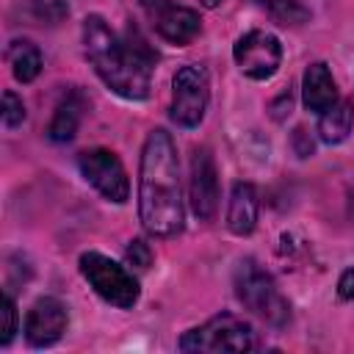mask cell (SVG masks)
I'll return each instance as SVG.
<instances>
[{
	"mask_svg": "<svg viewBox=\"0 0 354 354\" xmlns=\"http://www.w3.org/2000/svg\"><path fill=\"white\" fill-rule=\"evenodd\" d=\"M301 100L307 105V111L313 113H324L329 111L340 97H337V83L332 77V69L324 61H315L304 69L301 77Z\"/></svg>",
	"mask_w": 354,
	"mask_h": 354,
	"instance_id": "12",
	"label": "cell"
},
{
	"mask_svg": "<svg viewBox=\"0 0 354 354\" xmlns=\"http://www.w3.org/2000/svg\"><path fill=\"white\" fill-rule=\"evenodd\" d=\"M83 50L100 80L124 100H147L158 55L136 33H116L100 14L83 19Z\"/></svg>",
	"mask_w": 354,
	"mask_h": 354,
	"instance_id": "1",
	"label": "cell"
},
{
	"mask_svg": "<svg viewBox=\"0 0 354 354\" xmlns=\"http://www.w3.org/2000/svg\"><path fill=\"white\" fill-rule=\"evenodd\" d=\"M127 263L136 266V268H141V271H147L152 266V249H149V243L141 241V238H133L130 246H127Z\"/></svg>",
	"mask_w": 354,
	"mask_h": 354,
	"instance_id": "21",
	"label": "cell"
},
{
	"mask_svg": "<svg viewBox=\"0 0 354 354\" xmlns=\"http://www.w3.org/2000/svg\"><path fill=\"white\" fill-rule=\"evenodd\" d=\"M177 348L180 351H235L241 354V351L257 348V332L252 329L249 321L232 313H221L205 321L202 326L183 332V337L177 340Z\"/></svg>",
	"mask_w": 354,
	"mask_h": 354,
	"instance_id": "4",
	"label": "cell"
},
{
	"mask_svg": "<svg viewBox=\"0 0 354 354\" xmlns=\"http://www.w3.org/2000/svg\"><path fill=\"white\" fill-rule=\"evenodd\" d=\"M337 296L340 299H354V268H346L343 274H340V279H337Z\"/></svg>",
	"mask_w": 354,
	"mask_h": 354,
	"instance_id": "23",
	"label": "cell"
},
{
	"mask_svg": "<svg viewBox=\"0 0 354 354\" xmlns=\"http://www.w3.org/2000/svg\"><path fill=\"white\" fill-rule=\"evenodd\" d=\"M232 288H235V296L238 301L252 313L257 315L260 321H266L268 326H285L290 321V304L288 299L279 293L274 277L252 257L241 260L235 274H232Z\"/></svg>",
	"mask_w": 354,
	"mask_h": 354,
	"instance_id": "3",
	"label": "cell"
},
{
	"mask_svg": "<svg viewBox=\"0 0 354 354\" xmlns=\"http://www.w3.org/2000/svg\"><path fill=\"white\" fill-rule=\"evenodd\" d=\"M188 199H191V210L196 218H202V221L213 218V213L218 207V174H216V163H213V155L207 147H199L191 155Z\"/></svg>",
	"mask_w": 354,
	"mask_h": 354,
	"instance_id": "11",
	"label": "cell"
},
{
	"mask_svg": "<svg viewBox=\"0 0 354 354\" xmlns=\"http://www.w3.org/2000/svg\"><path fill=\"white\" fill-rule=\"evenodd\" d=\"M80 274L94 288V293L100 299H105L108 304H113L119 310L136 307V301L141 296L138 279L124 266L105 257L102 252H83L80 254Z\"/></svg>",
	"mask_w": 354,
	"mask_h": 354,
	"instance_id": "5",
	"label": "cell"
},
{
	"mask_svg": "<svg viewBox=\"0 0 354 354\" xmlns=\"http://www.w3.org/2000/svg\"><path fill=\"white\" fill-rule=\"evenodd\" d=\"M354 127V102L351 100H337L329 111L321 113L318 119V138L324 144H340L348 138Z\"/></svg>",
	"mask_w": 354,
	"mask_h": 354,
	"instance_id": "15",
	"label": "cell"
},
{
	"mask_svg": "<svg viewBox=\"0 0 354 354\" xmlns=\"http://www.w3.org/2000/svg\"><path fill=\"white\" fill-rule=\"evenodd\" d=\"M138 216L149 235L174 238L183 232L185 207L180 194V160L163 127L149 130L138 163Z\"/></svg>",
	"mask_w": 354,
	"mask_h": 354,
	"instance_id": "2",
	"label": "cell"
},
{
	"mask_svg": "<svg viewBox=\"0 0 354 354\" xmlns=\"http://www.w3.org/2000/svg\"><path fill=\"white\" fill-rule=\"evenodd\" d=\"M271 17L279 25H301L310 19V11L299 0H271Z\"/></svg>",
	"mask_w": 354,
	"mask_h": 354,
	"instance_id": "18",
	"label": "cell"
},
{
	"mask_svg": "<svg viewBox=\"0 0 354 354\" xmlns=\"http://www.w3.org/2000/svg\"><path fill=\"white\" fill-rule=\"evenodd\" d=\"M83 111H86V94L80 88H69L61 102L55 105V113L47 124V138L50 141H72L77 127H80V119H83Z\"/></svg>",
	"mask_w": 354,
	"mask_h": 354,
	"instance_id": "14",
	"label": "cell"
},
{
	"mask_svg": "<svg viewBox=\"0 0 354 354\" xmlns=\"http://www.w3.org/2000/svg\"><path fill=\"white\" fill-rule=\"evenodd\" d=\"M25 6L28 19H33V25H58L69 14L66 0H25Z\"/></svg>",
	"mask_w": 354,
	"mask_h": 354,
	"instance_id": "17",
	"label": "cell"
},
{
	"mask_svg": "<svg viewBox=\"0 0 354 354\" xmlns=\"http://www.w3.org/2000/svg\"><path fill=\"white\" fill-rule=\"evenodd\" d=\"M17 326H19L17 304H14V299L6 293V296H3V307H0V346H8V343L14 340Z\"/></svg>",
	"mask_w": 354,
	"mask_h": 354,
	"instance_id": "19",
	"label": "cell"
},
{
	"mask_svg": "<svg viewBox=\"0 0 354 354\" xmlns=\"http://www.w3.org/2000/svg\"><path fill=\"white\" fill-rule=\"evenodd\" d=\"M66 307L55 296H41L33 301V307L25 315V340L30 348H47L61 340L66 332Z\"/></svg>",
	"mask_w": 354,
	"mask_h": 354,
	"instance_id": "10",
	"label": "cell"
},
{
	"mask_svg": "<svg viewBox=\"0 0 354 354\" xmlns=\"http://www.w3.org/2000/svg\"><path fill=\"white\" fill-rule=\"evenodd\" d=\"M202 3H205L207 8H213V6H218V0H202Z\"/></svg>",
	"mask_w": 354,
	"mask_h": 354,
	"instance_id": "25",
	"label": "cell"
},
{
	"mask_svg": "<svg viewBox=\"0 0 354 354\" xmlns=\"http://www.w3.org/2000/svg\"><path fill=\"white\" fill-rule=\"evenodd\" d=\"M293 149H296L299 158H310V155H313L315 147H313V141L307 138V130H304V127H296V130H293Z\"/></svg>",
	"mask_w": 354,
	"mask_h": 354,
	"instance_id": "22",
	"label": "cell"
},
{
	"mask_svg": "<svg viewBox=\"0 0 354 354\" xmlns=\"http://www.w3.org/2000/svg\"><path fill=\"white\" fill-rule=\"evenodd\" d=\"M77 169L86 177V183L91 188H97L108 202H127L130 196V180L127 171L119 160L116 152L105 149V147H94V149H83L77 155Z\"/></svg>",
	"mask_w": 354,
	"mask_h": 354,
	"instance_id": "7",
	"label": "cell"
},
{
	"mask_svg": "<svg viewBox=\"0 0 354 354\" xmlns=\"http://www.w3.org/2000/svg\"><path fill=\"white\" fill-rule=\"evenodd\" d=\"M6 61H8V66H11V75H14L19 83L36 80L39 72H41V64H44L39 47L30 44V41H25V39H14V41L8 44Z\"/></svg>",
	"mask_w": 354,
	"mask_h": 354,
	"instance_id": "16",
	"label": "cell"
},
{
	"mask_svg": "<svg viewBox=\"0 0 354 354\" xmlns=\"http://www.w3.org/2000/svg\"><path fill=\"white\" fill-rule=\"evenodd\" d=\"M207 100H210V80L205 66L199 64L180 66L171 77V105H169L171 122L185 130L196 127L205 119Z\"/></svg>",
	"mask_w": 354,
	"mask_h": 354,
	"instance_id": "6",
	"label": "cell"
},
{
	"mask_svg": "<svg viewBox=\"0 0 354 354\" xmlns=\"http://www.w3.org/2000/svg\"><path fill=\"white\" fill-rule=\"evenodd\" d=\"M147 17L152 19V28L158 30L160 39H166L169 44H191L199 30H202V19L194 8L188 6H177L171 0H141Z\"/></svg>",
	"mask_w": 354,
	"mask_h": 354,
	"instance_id": "9",
	"label": "cell"
},
{
	"mask_svg": "<svg viewBox=\"0 0 354 354\" xmlns=\"http://www.w3.org/2000/svg\"><path fill=\"white\" fill-rule=\"evenodd\" d=\"M279 100H282V105H285V108L290 111V105H293V97H290V88H288V91H282V94H279ZM271 111H274V119H282V113H285V111H277V102L271 105Z\"/></svg>",
	"mask_w": 354,
	"mask_h": 354,
	"instance_id": "24",
	"label": "cell"
},
{
	"mask_svg": "<svg viewBox=\"0 0 354 354\" xmlns=\"http://www.w3.org/2000/svg\"><path fill=\"white\" fill-rule=\"evenodd\" d=\"M260 216V196L252 183H235L230 191V205H227V227L235 235H249L257 227Z\"/></svg>",
	"mask_w": 354,
	"mask_h": 354,
	"instance_id": "13",
	"label": "cell"
},
{
	"mask_svg": "<svg viewBox=\"0 0 354 354\" xmlns=\"http://www.w3.org/2000/svg\"><path fill=\"white\" fill-rule=\"evenodd\" d=\"M238 69L252 80H268L282 64V44L268 30H246L232 47Z\"/></svg>",
	"mask_w": 354,
	"mask_h": 354,
	"instance_id": "8",
	"label": "cell"
},
{
	"mask_svg": "<svg viewBox=\"0 0 354 354\" xmlns=\"http://www.w3.org/2000/svg\"><path fill=\"white\" fill-rule=\"evenodd\" d=\"M25 122V105L14 91H3V127L14 130Z\"/></svg>",
	"mask_w": 354,
	"mask_h": 354,
	"instance_id": "20",
	"label": "cell"
}]
</instances>
